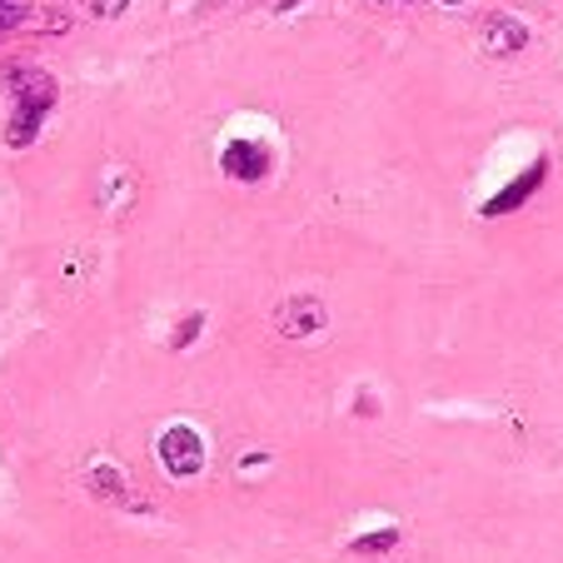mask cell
Masks as SVG:
<instances>
[{"label":"cell","mask_w":563,"mask_h":563,"mask_svg":"<svg viewBox=\"0 0 563 563\" xmlns=\"http://www.w3.org/2000/svg\"><path fill=\"white\" fill-rule=\"evenodd\" d=\"M5 86H11V96H15V115H11V125H5V140H11L15 150H25L41 135V120L55 110L60 86H55V75L41 70V65H11V70H5Z\"/></svg>","instance_id":"cell-1"},{"label":"cell","mask_w":563,"mask_h":563,"mask_svg":"<svg viewBox=\"0 0 563 563\" xmlns=\"http://www.w3.org/2000/svg\"><path fill=\"white\" fill-rule=\"evenodd\" d=\"M159 464L170 468L175 478H195L205 468V439L195 434L190 424H170L165 434H159Z\"/></svg>","instance_id":"cell-2"},{"label":"cell","mask_w":563,"mask_h":563,"mask_svg":"<svg viewBox=\"0 0 563 563\" xmlns=\"http://www.w3.org/2000/svg\"><path fill=\"white\" fill-rule=\"evenodd\" d=\"M220 165H224V175H230V180L255 185V180H265V175H269V150L255 145V140H230V145H224V155H220Z\"/></svg>","instance_id":"cell-3"},{"label":"cell","mask_w":563,"mask_h":563,"mask_svg":"<svg viewBox=\"0 0 563 563\" xmlns=\"http://www.w3.org/2000/svg\"><path fill=\"white\" fill-rule=\"evenodd\" d=\"M275 319H279V334H285V340H309V334L324 330V305L309 299V295H299V299H289Z\"/></svg>","instance_id":"cell-4"},{"label":"cell","mask_w":563,"mask_h":563,"mask_svg":"<svg viewBox=\"0 0 563 563\" xmlns=\"http://www.w3.org/2000/svg\"><path fill=\"white\" fill-rule=\"evenodd\" d=\"M543 175H549V159H533V165H529V175H523V180H514V185H504V190L494 195L489 205H484V214H489V220H494V214H509V210H519V205L529 200V195L543 185Z\"/></svg>","instance_id":"cell-5"},{"label":"cell","mask_w":563,"mask_h":563,"mask_svg":"<svg viewBox=\"0 0 563 563\" xmlns=\"http://www.w3.org/2000/svg\"><path fill=\"white\" fill-rule=\"evenodd\" d=\"M523 45H529V31L519 21H509V15H489L484 21V51L489 55H519Z\"/></svg>","instance_id":"cell-6"},{"label":"cell","mask_w":563,"mask_h":563,"mask_svg":"<svg viewBox=\"0 0 563 563\" xmlns=\"http://www.w3.org/2000/svg\"><path fill=\"white\" fill-rule=\"evenodd\" d=\"M25 15H31V0H0V35L25 25Z\"/></svg>","instance_id":"cell-7"},{"label":"cell","mask_w":563,"mask_h":563,"mask_svg":"<svg viewBox=\"0 0 563 563\" xmlns=\"http://www.w3.org/2000/svg\"><path fill=\"white\" fill-rule=\"evenodd\" d=\"M90 484H96V489L106 494V499H115V494H125V474H115V468H106V464H100L96 474H90Z\"/></svg>","instance_id":"cell-8"},{"label":"cell","mask_w":563,"mask_h":563,"mask_svg":"<svg viewBox=\"0 0 563 563\" xmlns=\"http://www.w3.org/2000/svg\"><path fill=\"white\" fill-rule=\"evenodd\" d=\"M394 543H399V533H394V529H379V533H369V539H354L350 549H354V553H384V549H394Z\"/></svg>","instance_id":"cell-9"},{"label":"cell","mask_w":563,"mask_h":563,"mask_svg":"<svg viewBox=\"0 0 563 563\" xmlns=\"http://www.w3.org/2000/svg\"><path fill=\"white\" fill-rule=\"evenodd\" d=\"M86 5H90V15H106V21H110V15L125 11L130 0H86Z\"/></svg>","instance_id":"cell-10"},{"label":"cell","mask_w":563,"mask_h":563,"mask_svg":"<svg viewBox=\"0 0 563 563\" xmlns=\"http://www.w3.org/2000/svg\"><path fill=\"white\" fill-rule=\"evenodd\" d=\"M200 324H205V314H190V319H185L180 334H175V350H185V344L195 340V330H200Z\"/></svg>","instance_id":"cell-11"},{"label":"cell","mask_w":563,"mask_h":563,"mask_svg":"<svg viewBox=\"0 0 563 563\" xmlns=\"http://www.w3.org/2000/svg\"><path fill=\"white\" fill-rule=\"evenodd\" d=\"M444 5H459V0H444Z\"/></svg>","instance_id":"cell-12"}]
</instances>
